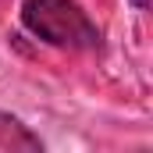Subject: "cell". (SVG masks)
Listing matches in <instances>:
<instances>
[{
	"label": "cell",
	"mask_w": 153,
	"mask_h": 153,
	"mask_svg": "<svg viewBox=\"0 0 153 153\" xmlns=\"http://www.w3.org/2000/svg\"><path fill=\"white\" fill-rule=\"evenodd\" d=\"M22 25L57 50H100L103 32L85 14L78 0H25L22 4Z\"/></svg>",
	"instance_id": "cell-1"
},
{
	"label": "cell",
	"mask_w": 153,
	"mask_h": 153,
	"mask_svg": "<svg viewBox=\"0 0 153 153\" xmlns=\"http://www.w3.org/2000/svg\"><path fill=\"white\" fill-rule=\"evenodd\" d=\"M0 150H11V153H14V150L36 153V150H43V143H39L36 132H29L14 114H4V111H0Z\"/></svg>",
	"instance_id": "cell-2"
},
{
	"label": "cell",
	"mask_w": 153,
	"mask_h": 153,
	"mask_svg": "<svg viewBox=\"0 0 153 153\" xmlns=\"http://www.w3.org/2000/svg\"><path fill=\"white\" fill-rule=\"evenodd\" d=\"M132 4H135L139 11H150V0H132Z\"/></svg>",
	"instance_id": "cell-3"
},
{
	"label": "cell",
	"mask_w": 153,
	"mask_h": 153,
	"mask_svg": "<svg viewBox=\"0 0 153 153\" xmlns=\"http://www.w3.org/2000/svg\"><path fill=\"white\" fill-rule=\"evenodd\" d=\"M0 4H4V0H0Z\"/></svg>",
	"instance_id": "cell-4"
}]
</instances>
